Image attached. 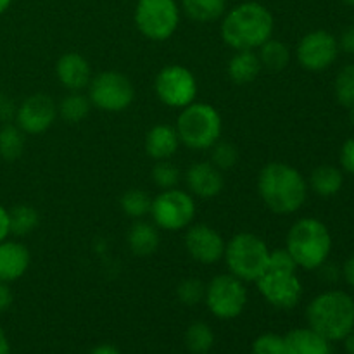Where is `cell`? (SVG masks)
Instances as JSON below:
<instances>
[{
  "label": "cell",
  "mask_w": 354,
  "mask_h": 354,
  "mask_svg": "<svg viewBox=\"0 0 354 354\" xmlns=\"http://www.w3.org/2000/svg\"><path fill=\"white\" fill-rule=\"evenodd\" d=\"M187 17L196 23H213L227 12V0H182Z\"/></svg>",
  "instance_id": "23"
},
{
  "label": "cell",
  "mask_w": 354,
  "mask_h": 354,
  "mask_svg": "<svg viewBox=\"0 0 354 354\" xmlns=\"http://www.w3.org/2000/svg\"><path fill=\"white\" fill-rule=\"evenodd\" d=\"M221 116L211 104L192 102L183 107L176 121L180 144L192 151L211 149L221 137Z\"/></svg>",
  "instance_id": "6"
},
{
  "label": "cell",
  "mask_w": 354,
  "mask_h": 354,
  "mask_svg": "<svg viewBox=\"0 0 354 354\" xmlns=\"http://www.w3.org/2000/svg\"><path fill=\"white\" fill-rule=\"evenodd\" d=\"M286 249L297 268L318 270L324 266L332 251L330 232L315 218L297 220L287 234Z\"/></svg>",
  "instance_id": "4"
},
{
  "label": "cell",
  "mask_w": 354,
  "mask_h": 354,
  "mask_svg": "<svg viewBox=\"0 0 354 354\" xmlns=\"http://www.w3.org/2000/svg\"><path fill=\"white\" fill-rule=\"evenodd\" d=\"M306 320L327 341H344L354 328V299L342 290H327L308 304Z\"/></svg>",
  "instance_id": "3"
},
{
  "label": "cell",
  "mask_w": 354,
  "mask_h": 354,
  "mask_svg": "<svg viewBox=\"0 0 354 354\" xmlns=\"http://www.w3.org/2000/svg\"><path fill=\"white\" fill-rule=\"evenodd\" d=\"M223 259L228 273L242 282H256L268 268L270 249L261 237L251 232H241L225 242Z\"/></svg>",
  "instance_id": "5"
},
{
  "label": "cell",
  "mask_w": 354,
  "mask_h": 354,
  "mask_svg": "<svg viewBox=\"0 0 354 354\" xmlns=\"http://www.w3.org/2000/svg\"><path fill=\"white\" fill-rule=\"evenodd\" d=\"M185 249L194 261L201 265H214L223 259L225 241L216 228L209 225H190L185 228Z\"/></svg>",
  "instance_id": "15"
},
{
  "label": "cell",
  "mask_w": 354,
  "mask_h": 354,
  "mask_svg": "<svg viewBox=\"0 0 354 354\" xmlns=\"http://www.w3.org/2000/svg\"><path fill=\"white\" fill-rule=\"evenodd\" d=\"M344 178H342V173L339 171L334 166H318L317 169H313L310 176V185L318 196L322 197H332L341 190Z\"/></svg>",
  "instance_id": "24"
},
{
  "label": "cell",
  "mask_w": 354,
  "mask_h": 354,
  "mask_svg": "<svg viewBox=\"0 0 354 354\" xmlns=\"http://www.w3.org/2000/svg\"><path fill=\"white\" fill-rule=\"evenodd\" d=\"M341 47L348 54H354V26H349L341 37Z\"/></svg>",
  "instance_id": "38"
},
{
  "label": "cell",
  "mask_w": 354,
  "mask_h": 354,
  "mask_svg": "<svg viewBox=\"0 0 354 354\" xmlns=\"http://www.w3.org/2000/svg\"><path fill=\"white\" fill-rule=\"evenodd\" d=\"M258 192L270 211L275 214H292L306 201L308 183L294 166L273 161L259 171Z\"/></svg>",
  "instance_id": "2"
},
{
  "label": "cell",
  "mask_w": 354,
  "mask_h": 354,
  "mask_svg": "<svg viewBox=\"0 0 354 354\" xmlns=\"http://www.w3.org/2000/svg\"><path fill=\"white\" fill-rule=\"evenodd\" d=\"M239 161V152L235 149V145L228 144V142H220L211 147V162L216 166L218 169L225 171V169H230L237 165Z\"/></svg>",
  "instance_id": "34"
},
{
  "label": "cell",
  "mask_w": 354,
  "mask_h": 354,
  "mask_svg": "<svg viewBox=\"0 0 354 354\" xmlns=\"http://www.w3.org/2000/svg\"><path fill=\"white\" fill-rule=\"evenodd\" d=\"M339 54V44L328 31L317 30L304 35L296 48L299 64L308 71H324L334 64Z\"/></svg>",
  "instance_id": "13"
},
{
  "label": "cell",
  "mask_w": 354,
  "mask_h": 354,
  "mask_svg": "<svg viewBox=\"0 0 354 354\" xmlns=\"http://www.w3.org/2000/svg\"><path fill=\"white\" fill-rule=\"evenodd\" d=\"M349 118H351V123L354 124V107H351V109H349Z\"/></svg>",
  "instance_id": "45"
},
{
  "label": "cell",
  "mask_w": 354,
  "mask_h": 354,
  "mask_svg": "<svg viewBox=\"0 0 354 354\" xmlns=\"http://www.w3.org/2000/svg\"><path fill=\"white\" fill-rule=\"evenodd\" d=\"M286 354H332L330 341L313 328H292L283 335Z\"/></svg>",
  "instance_id": "19"
},
{
  "label": "cell",
  "mask_w": 354,
  "mask_h": 354,
  "mask_svg": "<svg viewBox=\"0 0 354 354\" xmlns=\"http://www.w3.org/2000/svg\"><path fill=\"white\" fill-rule=\"evenodd\" d=\"M342 2H346V3H349V6H354V0H342Z\"/></svg>",
  "instance_id": "46"
},
{
  "label": "cell",
  "mask_w": 354,
  "mask_h": 354,
  "mask_svg": "<svg viewBox=\"0 0 354 354\" xmlns=\"http://www.w3.org/2000/svg\"><path fill=\"white\" fill-rule=\"evenodd\" d=\"M259 61H261V66L268 71H282L289 66L290 61V50L283 41L275 40V38H270L268 41L259 47L258 54Z\"/></svg>",
  "instance_id": "25"
},
{
  "label": "cell",
  "mask_w": 354,
  "mask_h": 354,
  "mask_svg": "<svg viewBox=\"0 0 354 354\" xmlns=\"http://www.w3.org/2000/svg\"><path fill=\"white\" fill-rule=\"evenodd\" d=\"M158 99L165 106L183 109L196 102L197 80L189 68L180 64H169L158 73L154 82Z\"/></svg>",
  "instance_id": "11"
},
{
  "label": "cell",
  "mask_w": 354,
  "mask_h": 354,
  "mask_svg": "<svg viewBox=\"0 0 354 354\" xmlns=\"http://www.w3.org/2000/svg\"><path fill=\"white\" fill-rule=\"evenodd\" d=\"M183 341L192 354H207L214 346V332L204 322H194L187 327Z\"/></svg>",
  "instance_id": "26"
},
{
  "label": "cell",
  "mask_w": 354,
  "mask_h": 354,
  "mask_svg": "<svg viewBox=\"0 0 354 354\" xmlns=\"http://www.w3.org/2000/svg\"><path fill=\"white\" fill-rule=\"evenodd\" d=\"M90 107H92V102H90L88 97L82 95L78 92L69 93L68 97L62 99V102L57 106V114L66 121V123H82L90 113Z\"/></svg>",
  "instance_id": "28"
},
{
  "label": "cell",
  "mask_w": 354,
  "mask_h": 354,
  "mask_svg": "<svg viewBox=\"0 0 354 354\" xmlns=\"http://www.w3.org/2000/svg\"><path fill=\"white\" fill-rule=\"evenodd\" d=\"M38 223H40V214L28 204H19L9 211V230L17 237L31 234Z\"/></svg>",
  "instance_id": "27"
},
{
  "label": "cell",
  "mask_w": 354,
  "mask_h": 354,
  "mask_svg": "<svg viewBox=\"0 0 354 354\" xmlns=\"http://www.w3.org/2000/svg\"><path fill=\"white\" fill-rule=\"evenodd\" d=\"M180 178H182L180 169L175 165H171L168 159L166 161H158L154 168H152V180H154V183L161 190L175 189L178 185Z\"/></svg>",
  "instance_id": "33"
},
{
  "label": "cell",
  "mask_w": 354,
  "mask_h": 354,
  "mask_svg": "<svg viewBox=\"0 0 354 354\" xmlns=\"http://www.w3.org/2000/svg\"><path fill=\"white\" fill-rule=\"evenodd\" d=\"M31 256L21 242H0V282H14L26 273Z\"/></svg>",
  "instance_id": "18"
},
{
  "label": "cell",
  "mask_w": 354,
  "mask_h": 354,
  "mask_svg": "<svg viewBox=\"0 0 354 354\" xmlns=\"http://www.w3.org/2000/svg\"><path fill=\"white\" fill-rule=\"evenodd\" d=\"M55 75L59 83L71 92H80L82 88L88 86L92 80V69L88 61L78 52H68L61 55L55 64Z\"/></svg>",
  "instance_id": "17"
},
{
  "label": "cell",
  "mask_w": 354,
  "mask_h": 354,
  "mask_svg": "<svg viewBox=\"0 0 354 354\" xmlns=\"http://www.w3.org/2000/svg\"><path fill=\"white\" fill-rule=\"evenodd\" d=\"M57 118V106L47 93H33L16 113L17 127L28 135L45 133Z\"/></svg>",
  "instance_id": "14"
},
{
  "label": "cell",
  "mask_w": 354,
  "mask_h": 354,
  "mask_svg": "<svg viewBox=\"0 0 354 354\" xmlns=\"http://www.w3.org/2000/svg\"><path fill=\"white\" fill-rule=\"evenodd\" d=\"M135 24L149 40H168L180 24L178 3L176 0H138L135 7Z\"/></svg>",
  "instance_id": "8"
},
{
  "label": "cell",
  "mask_w": 354,
  "mask_h": 354,
  "mask_svg": "<svg viewBox=\"0 0 354 354\" xmlns=\"http://www.w3.org/2000/svg\"><path fill=\"white\" fill-rule=\"evenodd\" d=\"M9 234V211L0 206V242L6 241V237Z\"/></svg>",
  "instance_id": "39"
},
{
  "label": "cell",
  "mask_w": 354,
  "mask_h": 354,
  "mask_svg": "<svg viewBox=\"0 0 354 354\" xmlns=\"http://www.w3.org/2000/svg\"><path fill=\"white\" fill-rule=\"evenodd\" d=\"M342 273H344L346 282H348L349 286H351L353 289H354V256H351V258H349L348 261H346Z\"/></svg>",
  "instance_id": "40"
},
{
  "label": "cell",
  "mask_w": 354,
  "mask_h": 354,
  "mask_svg": "<svg viewBox=\"0 0 354 354\" xmlns=\"http://www.w3.org/2000/svg\"><path fill=\"white\" fill-rule=\"evenodd\" d=\"M128 248L135 256H151L159 248V230L147 221H135L128 232Z\"/></svg>",
  "instance_id": "22"
},
{
  "label": "cell",
  "mask_w": 354,
  "mask_h": 354,
  "mask_svg": "<svg viewBox=\"0 0 354 354\" xmlns=\"http://www.w3.org/2000/svg\"><path fill=\"white\" fill-rule=\"evenodd\" d=\"M24 151V131L19 127L7 124L0 130V156L6 161H14Z\"/></svg>",
  "instance_id": "30"
},
{
  "label": "cell",
  "mask_w": 354,
  "mask_h": 354,
  "mask_svg": "<svg viewBox=\"0 0 354 354\" xmlns=\"http://www.w3.org/2000/svg\"><path fill=\"white\" fill-rule=\"evenodd\" d=\"M335 97L339 104L351 109L354 107V64L344 66L335 78Z\"/></svg>",
  "instance_id": "32"
},
{
  "label": "cell",
  "mask_w": 354,
  "mask_h": 354,
  "mask_svg": "<svg viewBox=\"0 0 354 354\" xmlns=\"http://www.w3.org/2000/svg\"><path fill=\"white\" fill-rule=\"evenodd\" d=\"M178 133L169 124H156L145 137V152L156 161H166L178 151Z\"/></svg>",
  "instance_id": "20"
},
{
  "label": "cell",
  "mask_w": 354,
  "mask_h": 354,
  "mask_svg": "<svg viewBox=\"0 0 354 354\" xmlns=\"http://www.w3.org/2000/svg\"><path fill=\"white\" fill-rule=\"evenodd\" d=\"M12 304V290L6 282H0V313L7 311Z\"/></svg>",
  "instance_id": "37"
},
{
  "label": "cell",
  "mask_w": 354,
  "mask_h": 354,
  "mask_svg": "<svg viewBox=\"0 0 354 354\" xmlns=\"http://www.w3.org/2000/svg\"><path fill=\"white\" fill-rule=\"evenodd\" d=\"M10 3H12V0H0V14L6 12L10 7Z\"/></svg>",
  "instance_id": "44"
},
{
  "label": "cell",
  "mask_w": 354,
  "mask_h": 354,
  "mask_svg": "<svg viewBox=\"0 0 354 354\" xmlns=\"http://www.w3.org/2000/svg\"><path fill=\"white\" fill-rule=\"evenodd\" d=\"M341 162L344 166L346 171L353 173L354 175V138H349L341 151Z\"/></svg>",
  "instance_id": "36"
},
{
  "label": "cell",
  "mask_w": 354,
  "mask_h": 354,
  "mask_svg": "<svg viewBox=\"0 0 354 354\" xmlns=\"http://www.w3.org/2000/svg\"><path fill=\"white\" fill-rule=\"evenodd\" d=\"M0 354H10V344L9 339H7L6 332L0 328Z\"/></svg>",
  "instance_id": "42"
},
{
  "label": "cell",
  "mask_w": 354,
  "mask_h": 354,
  "mask_svg": "<svg viewBox=\"0 0 354 354\" xmlns=\"http://www.w3.org/2000/svg\"><path fill=\"white\" fill-rule=\"evenodd\" d=\"M344 348L348 354H354V328L344 337Z\"/></svg>",
  "instance_id": "43"
},
{
  "label": "cell",
  "mask_w": 354,
  "mask_h": 354,
  "mask_svg": "<svg viewBox=\"0 0 354 354\" xmlns=\"http://www.w3.org/2000/svg\"><path fill=\"white\" fill-rule=\"evenodd\" d=\"M263 66L258 54L254 50H237L235 55L228 61L227 73L230 80L237 85H248L252 83L261 73Z\"/></svg>",
  "instance_id": "21"
},
{
  "label": "cell",
  "mask_w": 354,
  "mask_h": 354,
  "mask_svg": "<svg viewBox=\"0 0 354 354\" xmlns=\"http://www.w3.org/2000/svg\"><path fill=\"white\" fill-rule=\"evenodd\" d=\"M251 354H286V341L283 335L266 332V334L258 335L252 341Z\"/></svg>",
  "instance_id": "35"
},
{
  "label": "cell",
  "mask_w": 354,
  "mask_h": 354,
  "mask_svg": "<svg viewBox=\"0 0 354 354\" xmlns=\"http://www.w3.org/2000/svg\"><path fill=\"white\" fill-rule=\"evenodd\" d=\"M88 99L97 109L121 113L133 102L135 88L128 76L118 71H104L90 80Z\"/></svg>",
  "instance_id": "10"
},
{
  "label": "cell",
  "mask_w": 354,
  "mask_h": 354,
  "mask_svg": "<svg viewBox=\"0 0 354 354\" xmlns=\"http://www.w3.org/2000/svg\"><path fill=\"white\" fill-rule=\"evenodd\" d=\"M254 283L266 303L277 310H292L303 297V283L296 270L266 268Z\"/></svg>",
  "instance_id": "12"
},
{
  "label": "cell",
  "mask_w": 354,
  "mask_h": 354,
  "mask_svg": "<svg viewBox=\"0 0 354 354\" xmlns=\"http://www.w3.org/2000/svg\"><path fill=\"white\" fill-rule=\"evenodd\" d=\"M120 204L124 214H128L130 218H135V220H140V218L147 216L151 213L152 199L144 190L130 189L121 196Z\"/></svg>",
  "instance_id": "29"
},
{
  "label": "cell",
  "mask_w": 354,
  "mask_h": 354,
  "mask_svg": "<svg viewBox=\"0 0 354 354\" xmlns=\"http://www.w3.org/2000/svg\"><path fill=\"white\" fill-rule=\"evenodd\" d=\"M204 303L218 320H234L248 306V289L232 273H220L206 286Z\"/></svg>",
  "instance_id": "7"
},
{
  "label": "cell",
  "mask_w": 354,
  "mask_h": 354,
  "mask_svg": "<svg viewBox=\"0 0 354 354\" xmlns=\"http://www.w3.org/2000/svg\"><path fill=\"white\" fill-rule=\"evenodd\" d=\"M185 183L192 196L201 199H213L223 190V171L218 169L213 162H194L185 171Z\"/></svg>",
  "instance_id": "16"
},
{
  "label": "cell",
  "mask_w": 354,
  "mask_h": 354,
  "mask_svg": "<svg viewBox=\"0 0 354 354\" xmlns=\"http://www.w3.org/2000/svg\"><path fill=\"white\" fill-rule=\"evenodd\" d=\"M206 296V283L199 279H185L176 287V297L185 306H197L204 301Z\"/></svg>",
  "instance_id": "31"
},
{
  "label": "cell",
  "mask_w": 354,
  "mask_h": 354,
  "mask_svg": "<svg viewBox=\"0 0 354 354\" xmlns=\"http://www.w3.org/2000/svg\"><path fill=\"white\" fill-rule=\"evenodd\" d=\"M273 14L258 2L239 3L221 21V38L234 50H256L273 37Z\"/></svg>",
  "instance_id": "1"
},
{
  "label": "cell",
  "mask_w": 354,
  "mask_h": 354,
  "mask_svg": "<svg viewBox=\"0 0 354 354\" xmlns=\"http://www.w3.org/2000/svg\"><path fill=\"white\" fill-rule=\"evenodd\" d=\"M151 216L156 227L161 230H185L196 218V201L192 194L176 187L162 190L156 199H152Z\"/></svg>",
  "instance_id": "9"
},
{
  "label": "cell",
  "mask_w": 354,
  "mask_h": 354,
  "mask_svg": "<svg viewBox=\"0 0 354 354\" xmlns=\"http://www.w3.org/2000/svg\"><path fill=\"white\" fill-rule=\"evenodd\" d=\"M90 354H121L120 349L113 344H99L90 351Z\"/></svg>",
  "instance_id": "41"
}]
</instances>
